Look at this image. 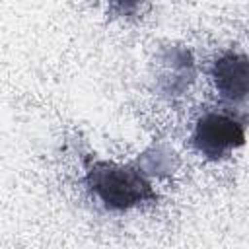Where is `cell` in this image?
Returning a JSON list of instances; mask_svg holds the SVG:
<instances>
[{
    "mask_svg": "<svg viewBox=\"0 0 249 249\" xmlns=\"http://www.w3.org/2000/svg\"><path fill=\"white\" fill-rule=\"evenodd\" d=\"M243 144L245 128L235 117L218 111H208L198 117L193 130V146L206 160L218 161Z\"/></svg>",
    "mask_w": 249,
    "mask_h": 249,
    "instance_id": "cell-2",
    "label": "cell"
},
{
    "mask_svg": "<svg viewBox=\"0 0 249 249\" xmlns=\"http://www.w3.org/2000/svg\"><path fill=\"white\" fill-rule=\"evenodd\" d=\"M86 185L89 193L107 210H130L144 202L158 200V193L146 175L124 163L107 160H91L86 167Z\"/></svg>",
    "mask_w": 249,
    "mask_h": 249,
    "instance_id": "cell-1",
    "label": "cell"
},
{
    "mask_svg": "<svg viewBox=\"0 0 249 249\" xmlns=\"http://www.w3.org/2000/svg\"><path fill=\"white\" fill-rule=\"evenodd\" d=\"M216 91L231 103H249V56L228 51L220 54L210 70Z\"/></svg>",
    "mask_w": 249,
    "mask_h": 249,
    "instance_id": "cell-3",
    "label": "cell"
}]
</instances>
